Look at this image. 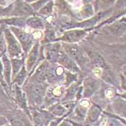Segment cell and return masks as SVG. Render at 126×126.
Masks as SVG:
<instances>
[{"instance_id":"cell-1","label":"cell","mask_w":126,"mask_h":126,"mask_svg":"<svg viewBox=\"0 0 126 126\" xmlns=\"http://www.w3.org/2000/svg\"><path fill=\"white\" fill-rule=\"evenodd\" d=\"M23 87L22 89L26 94L29 107L38 108L42 106L46 99L47 84L27 80Z\"/></svg>"},{"instance_id":"cell-2","label":"cell","mask_w":126,"mask_h":126,"mask_svg":"<svg viewBox=\"0 0 126 126\" xmlns=\"http://www.w3.org/2000/svg\"><path fill=\"white\" fill-rule=\"evenodd\" d=\"M4 37L7 45V53L10 58H19L25 56L18 40L11 32L9 28L4 26Z\"/></svg>"},{"instance_id":"cell-3","label":"cell","mask_w":126,"mask_h":126,"mask_svg":"<svg viewBox=\"0 0 126 126\" xmlns=\"http://www.w3.org/2000/svg\"><path fill=\"white\" fill-rule=\"evenodd\" d=\"M63 49L68 56L72 58L77 63L78 66L80 65L81 68L87 66V64L89 63L87 55L75 43H64L63 45Z\"/></svg>"},{"instance_id":"cell-4","label":"cell","mask_w":126,"mask_h":126,"mask_svg":"<svg viewBox=\"0 0 126 126\" xmlns=\"http://www.w3.org/2000/svg\"><path fill=\"white\" fill-rule=\"evenodd\" d=\"M9 28L18 40L24 53L26 55L35 44V40L33 39L32 35L21 28L11 26L9 27Z\"/></svg>"},{"instance_id":"cell-5","label":"cell","mask_w":126,"mask_h":126,"mask_svg":"<svg viewBox=\"0 0 126 126\" xmlns=\"http://www.w3.org/2000/svg\"><path fill=\"white\" fill-rule=\"evenodd\" d=\"M12 9L10 17H19L27 18L30 16L35 15L36 12L33 10L31 4L23 0H16L12 3Z\"/></svg>"},{"instance_id":"cell-6","label":"cell","mask_w":126,"mask_h":126,"mask_svg":"<svg viewBox=\"0 0 126 126\" xmlns=\"http://www.w3.org/2000/svg\"><path fill=\"white\" fill-rule=\"evenodd\" d=\"M92 28L87 29H70L64 32L61 37L58 38V40L63 41L66 43H76L84 38Z\"/></svg>"},{"instance_id":"cell-7","label":"cell","mask_w":126,"mask_h":126,"mask_svg":"<svg viewBox=\"0 0 126 126\" xmlns=\"http://www.w3.org/2000/svg\"><path fill=\"white\" fill-rule=\"evenodd\" d=\"M12 92H13L15 100L17 106L19 107L21 110L25 112L28 116L30 117V114L29 105L28 102V99L26 97V94L25 92L23 91L22 87L18 86L17 84H12ZM31 119V117H30Z\"/></svg>"},{"instance_id":"cell-8","label":"cell","mask_w":126,"mask_h":126,"mask_svg":"<svg viewBox=\"0 0 126 126\" xmlns=\"http://www.w3.org/2000/svg\"><path fill=\"white\" fill-rule=\"evenodd\" d=\"M7 117L11 126H33L30 117L21 110L10 113Z\"/></svg>"},{"instance_id":"cell-9","label":"cell","mask_w":126,"mask_h":126,"mask_svg":"<svg viewBox=\"0 0 126 126\" xmlns=\"http://www.w3.org/2000/svg\"><path fill=\"white\" fill-rule=\"evenodd\" d=\"M52 66H49L48 71L47 73L46 81L50 84H60L65 79V69L60 65H56V63H52Z\"/></svg>"},{"instance_id":"cell-10","label":"cell","mask_w":126,"mask_h":126,"mask_svg":"<svg viewBox=\"0 0 126 126\" xmlns=\"http://www.w3.org/2000/svg\"><path fill=\"white\" fill-rule=\"evenodd\" d=\"M40 44L38 41L35 42L30 51L26 54L28 55L25 61V66L29 73L35 68L36 63H38L40 56Z\"/></svg>"},{"instance_id":"cell-11","label":"cell","mask_w":126,"mask_h":126,"mask_svg":"<svg viewBox=\"0 0 126 126\" xmlns=\"http://www.w3.org/2000/svg\"><path fill=\"white\" fill-rule=\"evenodd\" d=\"M56 63L58 65L61 66L64 69L68 70V71L72 73L76 74L80 70L77 63L63 50L60 51Z\"/></svg>"},{"instance_id":"cell-12","label":"cell","mask_w":126,"mask_h":126,"mask_svg":"<svg viewBox=\"0 0 126 126\" xmlns=\"http://www.w3.org/2000/svg\"><path fill=\"white\" fill-rule=\"evenodd\" d=\"M99 86V81L92 76H89L84 80L82 87V97L87 99L92 97Z\"/></svg>"},{"instance_id":"cell-13","label":"cell","mask_w":126,"mask_h":126,"mask_svg":"<svg viewBox=\"0 0 126 126\" xmlns=\"http://www.w3.org/2000/svg\"><path fill=\"white\" fill-rule=\"evenodd\" d=\"M50 63L48 61H43L39 64V66L35 70L32 76L29 78L28 81L38 82V83H46L47 73L48 71Z\"/></svg>"},{"instance_id":"cell-14","label":"cell","mask_w":126,"mask_h":126,"mask_svg":"<svg viewBox=\"0 0 126 126\" xmlns=\"http://www.w3.org/2000/svg\"><path fill=\"white\" fill-rule=\"evenodd\" d=\"M61 44L59 43H48L43 48V53L46 58V61L51 63H56L57 62L59 53L61 50Z\"/></svg>"},{"instance_id":"cell-15","label":"cell","mask_w":126,"mask_h":126,"mask_svg":"<svg viewBox=\"0 0 126 126\" xmlns=\"http://www.w3.org/2000/svg\"><path fill=\"white\" fill-rule=\"evenodd\" d=\"M1 60L3 65V79L12 91V65L10 58L4 53L1 56Z\"/></svg>"},{"instance_id":"cell-16","label":"cell","mask_w":126,"mask_h":126,"mask_svg":"<svg viewBox=\"0 0 126 126\" xmlns=\"http://www.w3.org/2000/svg\"><path fill=\"white\" fill-rule=\"evenodd\" d=\"M108 30L114 35L120 37L123 36L126 33V22L125 17L123 18L112 21L111 24L107 26Z\"/></svg>"},{"instance_id":"cell-17","label":"cell","mask_w":126,"mask_h":126,"mask_svg":"<svg viewBox=\"0 0 126 126\" xmlns=\"http://www.w3.org/2000/svg\"><path fill=\"white\" fill-rule=\"evenodd\" d=\"M65 92V87L64 85H61L60 84H53L51 87H47L46 89V99H48L53 101L55 99H59L63 97Z\"/></svg>"},{"instance_id":"cell-18","label":"cell","mask_w":126,"mask_h":126,"mask_svg":"<svg viewBox=\"0 0 126 126\" xmlns=\"http://www.w3.org/2000/svg\"><path fill=\"white\" fill-rule=\"evenodd\" d=\"M101 113H102V110L98 105L95 104L90 105V107H89L87 110L86 118L84 120L87 125L90 126L96 123L99 116L101 115Z\"/></svg>"},{"instance_id":"cell-19","label":"cell","mask_w":126,"mask_h":126,"mask_svg":"<svg viewBox=\"0 0 126 126\" xmlns=\"http://www.w3.org/2000/svg\"><path fill=\"white\" fill-rule=\"evenodd\" d=\"M47 111L55 117H66L69 115V112L64 105L59 102L51 104L48 107Z\"/></svg>"},{"instance_id":"cell-20","label":"cell","mask_w":126,"mask_h":126,"mask_svg":"<svg viewBox=\"0 0 126 126\" xmlns=\"http://www.w3.org/2000/svg\"><path fill=\"white\" fill-rule=\"evenodd\" d=\"M25 19L26 18L19 17H7L0 18V25L23 28L25 25Z\"/></svg>"},{"instance_id":"cell-21","label":"cell","mask_w":126,"mask_h":126,"mask_svg":"<svg viewBox=\"0 0 126 126\" xmlns=\"http://www.w3.org/2000/svg\"><path fill=\"white\" fill-rule=\"evenodd\" d=\"M25 25L34 30H42L45 28L43 20L35 15L27 17L25 19Z\"/></svg>"},{"instance_id":"cell-22","label":"cell","mask_w":126,"mask_h":126,"mask_svg":"<svg viewBox=\"0 0 126 126\" xmlns=\"http://www.w3.org/2000/svg\"><path fill=\"white\" fill-rule=\"evenodd\" d=\"M28 77V71H27L25 66H24L12 79V85L17 84L18 86L22 87L24 84V83L26 81Z\"/></svg>"},{"instance_id":"cell-23","label":"cell","mask_w":126,"mask_h":126,"mask_svg":"<svg viewBox=\"0 0 126 126\" xmlns=\"http://www.w3.org/2000/svg\"><path fill=\"white\" fill-rule=\"evenodd\" d=\"M25 56L19 58H10L12 65V79L18 73L19 70L25 66Z\"/></svg>"},{"instance_id":"cell-24","label":"cell","mask_w":126,"mask_h":126,"mask_svg":"<svg viewBox=\"0 0 126 126\" xmlns=\"http://www.w3.org/2000/svg\"><path fill=\"white\" fill-rule=\"evenodd\" d=\"M53 6H54V2L53 0H51L47 2L46 4H44L41 8H40L38 10L37 13L41 16H49L53 13Z\"/></svg>"},{"instance_id":"cell-25","label":"cell","mask_w":126,"mask_h":126,"mask_svg":"<svg viewBox=\"0 0 126 126\" xmlns=\"http://www.w3.org/2000/svg\"><path fill=\"white\" fill-rule=\"evenodd\" d=\"M114 108L117 114H119L120 115H123V117H126V101L120 99H117L115 100V104H114Z\"/></svg>"},{"instance_id":"cell-26","label":"cell","mask_w":126,"mask_h":126,"mask_svg":"<svg viewBox=\"0 0 126 126\" xmlns=\"http://www.w3.org/2000/svg\"><path fill=\"white\" fill-rule=\"evenodd\" d=\"M115 2L116 0H99L98 9L100 10V12L105 11L110 7H111Z\"/></svg>"},{"instance_id":"cell-27","label":"cell","mask_w":126,"mask_h":126,"mask_svg":"<svg viewBox=\"0 0 126 126\" xmlns=\"http://www.w3.org/2000/svg\"><path fill=\"white\" fill-rule=\"evenodd\" d=\"M12 6H13L12 4H11L7 7L0 6V18L10 17L11 11L12 9Z\"/></svg>"},{"instance_id":"cell-28","label":"cell","mask_w":126,"mask_h":126,"mask_svg":"<svg viewBox=\"0 0 126 126\" xmlns=\"http://www.w3.org/2000/svg\"><path fill=\"white\" fill-rule=\"evenodd\" d=\"M94 14V10L91 5H86L85 7H83V9L81 11V15L84 18H89L92 15Z\"/></svg>"},{"instance_id":"cell-29","label":"cell","mask_w":126,"mask_h":126,"mask_svg":"<svg viewBox=\"0 0 126 126\" xmlns=\"http://www.w3.org/2000/svg\"><path fill=\"white\" fill-rule=\"evenodd\" d=\"M6 53H7V45L4 37V34H2L0 37V56Z\"/></svg>"},{"instance_id":"cell-30","label":"cell","mask_w":126,"mask_h":126,"mask_svg":"<svg viewBox=\"0 0 126 126\" xmlns=\"http://www.w3.org/2000/svg\"><path fill=\"white\" fill-rule=\"evenodd\" d=\"M7 124H9V121H8L7 117L4 116V115L0 114V126H4Z\"/></svg>"},{"instance_id":"cell-31","label":"cell","mask_w":126,"mask_h":126,"mask_svg":"<svg viewBox=\"0 0 126 126\" xmlns=\"http://www.w3.org/2000/svg\"><path fill=\"white\" fill-rule=\"evenodd\" d=\"M57 126H72L71 122H70L67 119H63Z\"/></svg>"},{"instance_id":"cell-32","label":"cell","mask_w":126,"mask_h":126,"mask_svg":"<svg viewBox=\"0 0 126 126\" xmlns=\"http://www.w3.org/2000/svg\"><path fill=\"white\" fill-rule=\"evenodd\" d=\"M4 26H5V25H0V37H1V35L3 34V30H4Z\"/></svg>"},{"instance_id":"cell-33","label":"cell","mask_w":126,"mask_h":126,"mask_svg":"<svg viewBox=\"0 0 126 126\" xmlns=\"http://www.w3.org/2000/svg\"><path fill=\"white\" fill-rule=\"evenodd\" d=\"M23 1H26L27 3L32 4V3H33V2H35V1H38V0H23Z\"/></svg>"},{"instance_id":"cell-34","label":"cell","mask_w":126,"mask_h":126,"mask_svg":"<svg viewBox=\"0 0 126 126\" xmlns=\"http://www.w3.org/2000/svg\"><path fill=\"white\" fill-rule=\"evenodd\" d=\"M5 3H4V0H0V4H1V5H4Z\"/></svg>"},{"instance_id":"cell-35","label":"cell","mask_w":126,"mask_h":126,"mask_svg":"<svg viewBox=\"0 0 126 126\" xmlns=\"http://www.w3.org/2000/svg\"><path fill=\"white\" fill-rule=\"evenodd\" d=\"M3 110H3V107H2V105H0V112H2Z\"/></svg>"}]
</instances>
